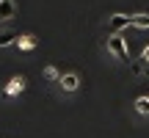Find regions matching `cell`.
Here are the masks:
<instances>
[{
    "mask_svg": "<svg viewBox=\"0 0 149 138\" xmlns=\"http://www.w3.org/2000/svg\"><path fill=\"white\" fill-rule=\"evenodd\" d=\"M133 69H135V72H138V75H149V64H146V61H133Z\"/></svg>",
    "mask_w": 149,
    "mask_h": 138,
    "instance_id": "obj_9",
    "label": "cell"
},
{
    "mask_svg": "<svg viewBox=\"0 0 149 138\" xmlns=\"http://www.w3.org/2000/svg\"><path fill=\"white\" fill-rule=\"evenodd\" d=\"M14 11H17L14 0H0V20H11Z\"/></svg>",
    "mask_w": 149,
    "mask_h": 138,
    "instance_id": "obj_5",
    "label": "cell"
},
{
    "mask_svg": "<svg viewBox=\"0 0 149 138\" xmlns=\"http://www.w3.org/2000/svg\"><path fill=\"white\" fill-rule=\"evenodd\" d=\"M108 50H111V53L116 55L119 61L130 64V47H127V39H122V36H108Z\"/></svg>",
    "mask_w": 149,
    "mask_h": 138,
    "instance_id": "obj_1",
    "label": "cell"
},
{
    "mask_svg": "<svg viewBox=\"0 0 149 138\" xmlns=\"http://www.w3.org/2000/svg\"><path fill=\"white\" fill-rule=\"evenodd\" d=\"M124 28H130V17L127 14L108 17V33H111V36H119V31H124Z\"/></svg>",
    "mask_w": 149,
    "mask_h": 138,
    "instance_id": "obj_2",
    "label": "cell"
},
{
    "mask_svg": "<svg viewBox=\"0 0 149 138\" xmlns=\"http://www.w3.org/2000/svg\"><path fill=\"white\" fill-rule=\"evenodd\" d=\"M135 111L138 113H149V97H138V100H135Z\"/></svg>",
    "mask_w": 149,
    "mask_h": 138,
    "instance_id": "obj_8",
    "label": "cell"
},
{
    "mask_svg": "<svg viewBox=\"0 0 149 138\" xmlns=\"http://www.w3.org/2000/svg\"><path fill=\"white\" fill-rule=\"evenodd\" d=\"M44 75H47L50 80H61V75H58V69H55V66H47V72H44Z\"/></svg>",
    "mask_w": 149,
    "mask_h": 138,
    "instance_id": "obj_11",
    "label": "cell"
},
{
    "mask_svg": "<svg viewBox=\"0 0 149 138\" xmlns=\"http://www.w3.org/2000/svg\"><path fill=\"white\" fill-rule=\"evenodd\" d=\"M22 89H25V77H11V80H8V86H6V94L14 97V94H19Z\"/></svg>",
    "mask_w": 149,
    "mask_h": 138,
    "instance_id": "obj_3",
    "label": "cell"
},
{
    "mask_svg": "<svg viewBox=\"0 0 149 138\" xmlns=\"http://www.w3.org/2000/svg\"><path fill=\"white\" fill-rule=\"evenodd\" d=\"M17 47H22V50H33V39H31V36H19V39H17Z\"/></svg>",
    "mask_w": 149,
    "mask_h": 138,
    "instance_id": "obj_10",
    "label": "cell"
},
{
    "mask_svg": "<svg viewBox=\"0 0 149 138\" xmlns=\"http://www.w3.org/2000/svg\"><path fill=\"white\" fill-rule=\"evenodd\" d=\"M17 33H0V47H8V44H17Z\"/></svg>",
    "mask_w": 149,
    "mask_h": 138,
    "instance_id": "obj_7",
    "label": "cell"
},
{
    "mask_svg": "<svg viewBox=\"0 0 149 138\" xmlns=\"http://www.w3.org/2000/svg\"><path fill=\"white\" fill-rule=\"evenodd\" d=\"M130 25H135V28H149V14H133L130 17Z\"/></svg>",
    "mask_w": 149,
    "mask_h": 138,
    "instance_id": "obj_6",
    "label": "cell"
},
{
    "mask_svg": "<svg viewBox=\"0 0 149 138\" xmlns=\"http://www.w3.org/2000/svg\"><path fill=\"white\" fill-rule=\"evenodd\" d=\"M58 83L64 86V91H74V89L80 86V77H77V75H61Z\"/></svg>",
    "mask_w": 149,
    "mask_h": 138,
    "instance_id": "obj_4",
    "label": "cell"
},
{
    "mask_svg": "<svg viewBox=\"0 0 149 138\" xmlns=\"http://www.w3.org/2000/svg\"><path fill=\"white\" fill-rule=\"evenodd\" d=\"M141 61H146V64H149V47H144V53H141Z\"/></svg>",
    "mask_w": 149,
    "mask_h": 138,
    "instance_id": "obj_12",
    "label": "cell"
}]
</instances>
